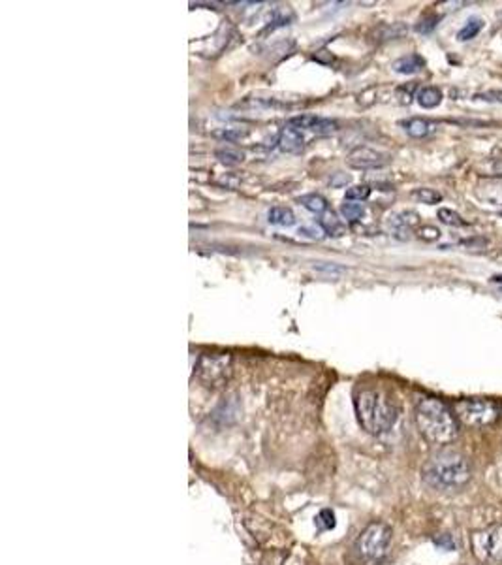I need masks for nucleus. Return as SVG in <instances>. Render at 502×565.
<instances>
[{"mask_svg": "<svg viewBox=\"0 0 502 565\" xmlns=\"http://www.w3.org/2000/svg\"><path fill=\"white\" fill-rule=\"evenodd\" d=\"M416 424L419 434L433 445H446L457 437L459 426L453 409L440 398L425 396L416 403Z\"/></svg>", "mask_w": 502, "mask_h": 565, "instance_id": "obj_1", "label": "nucleus"}, {"mask_svg": "<svg viewBox=\"0 0 502 565\" xmlns=\"http://www.w3.org/2000/svg\"><path fill=\"white\" fill-rule=\"evenodd\" d=\"M354 407L361 428L371 436H382L389 431L399 416L395 401L380 388H361L356 394Z\"/></svg>", "mask_w": 502, "mask_h": 565, "instance_id": "obj_2", "label": "nucleus"}, {"mask_svg": "<svg viewBox=\"0 0 502 565\" xmlns=\"http://www.w3.org/2000/svg\"><path fill=\"white\" fill-rule=\"evenodd\" d=\"M424 480L433 488H457L470 479V465L461 454L444 451L424 465Z\"/></svg>", "mask_w": 502, "mask_h": 565, "instance_id": "obj_3", "label": "nucleus"}, {"mask_svg": "<svg viewBox=\"0 0 502 565\" xmlns=\"http://www.w3.org/2000/svg\"><path fill=\"white\" fill-rule=\"evenodd\" d=\"M196 377L207 388H220L232 377V354L230 352H206L198 358Z\"/></svg>", "mask_w": 502, "mask_h": 565, "instance_id": "obj_4", "label": "nucleus"}, {"mask_svg": "<svg viewBox=\"0 0 502 565\" xmlns=\"http://www.w3.org/2000/svg\"><path fill=\"white\" fill-rule=\"evenodd\" d=\"M453 413L467 426L481 428L495 423L501 413L499 403L493 400H481V398H470V400H459L453 405Z\"/></svg>", "mask_w": 502, "mask_h": 565, "instance_id": "obj_5", "label": "nucleus"}, {"mask_svg": "<svg viewBox=\"0 0 502 565\" xmlns=\"http://www.w3.org/2000/svg\"><path fill=\"white\" fill-rule=\"evenodd\" d=\"M391 543V530L382 522L369 524L356 541V551L363 559L376 562L388 554Z\"/></svg>", "mask_w": 502, "mask_h": 565, "instance_id": "obj_6", "label": "nucleus"}, {"mask_svg": "<svg viewBox=\"0 0 502 565\" xmlns=\"http://www.w3.org/2000/svg\"><path fill=\"white\" fill-rule=\"evenodd\" d=\"M470 548L480 562H502V524L489 526L470 533Z\"/></svg>", "mask_w": 502, "mask_h": 565, "instance_id": "obj_7", "label": "nucleus"}, {"mask_svg": "<svg viewBox=\"0 0 502 565\" xmlns=\"http://www.w3.org/2000/svg\"><path fill=\"white\" fill-rule=\"evenodd\" d=\"M347 160L348 164L356 168V170H376V168H382L389 162L388 155L371 149V147H356L354 151L348 153Z\"/></svg>", "mask_w": 502, "mask_h": 565, "instance_id": "obj_8", "label": "nucleus"}, {"mask_svg": "<svg viewBox=\"0 0 502 565\" xmlns=\"http://www.w3.org/2000/svg\"><path fill=\"white\" fill-rule=\"evenodd\" d=\"M288 125L299 130H309V132H314L320 136L333 134V132L339 130V122L333 121V119H325V117H318V115H297V117H292Z\"/></svg>", "mask_w": 502, "mask_h": 565, "instance_id": "obj_9", "label": "nucleus"}, {"mask_svg": "<svg viewBox=\"0 0 502 565\" xmlns=\"http://www.w3.org/2000/svg\"><path fill=\"white\" fill-rule=\"evenodd\" d=\"M276 143L283 153H290V155H297L301 153L305 147V136L303 132L296 127H290L286 125L281 132H279V138H276Z\"/></svg>", "mask_w": 502, "mask_h": 565, "instance_id": "obj_10", "label": "nucleus"}, {"mask_svg": "<svg viewBox=\"0 0 502 565\" xmlns=\"http://www.w3.org/2000/svg\"><path fill=\"white\" fill-rule=\"evenodd\" d=\"M403 127L406 130V134L412 138H427L439 129L437 122L429 121V119H422V117H412V119L403 122Z\"/></svg>", "mask_w": 502, "mask_h": 565, "instance_id": "obj_11", "label": "nucleus"}, {"mask_svg": "<svg viewBox=\"0 0 502 565\" xmlns=\"http://www.w3.org/2000/svg\"><path fill=\"white\" fill-rule=\"evenodd\" d=\"M424 57L417 55V53H411V55H406V57L397 58L395 63H393V70H395L397 74H403V76H411V74H416V72L424 70Z\"/></svg>", "mask_w": 502, "mask_h": 565, "instance_id": "obj_12", "label": "nucleus"}, {"mask_svg": "<svg viewBox=\"0 0 502 565\" xmlns=\"http://www.w3.org/2000/svg\"><path fill=\"white\" fill-rule=\"evenodd\" d=\"M215 157L219 158V162L226 166H237L245 160V153L239 147L234 145H220L219 149L215 151Z\"/></svg>", "mask_w": 502, "mask_h": 565, "instance_id": "obj_13", "label": "nucleus"}, {"mask_svg": "<svg viewBox=\"0 0 502 565\" xmlns=\"http://www.w3.org/2000/svg\"><path fill=\"white\" fill-rule=\"evenodd\" d=\"M416 100L425 109H433V107H437L442 102V91H440L439 87H424V89L417 91Z\"/></svg>", "mask_w": 502, "mask_h": 565, "instance_id": "obj_14", "label": "nucleus"}, {"mask_svg": "<svg viewBox=\"0 0 502 565\" xmlns=\"http://www.w3.org/2000/svg\"><path fill=\"white\" fill-rule=\"evenodd\" d=\"M268 221L275 226H294L296 224V215L290 208H283V206H276L271 208L268 213Z\"/></svg>", "mask_w": 502, "mask_h": 565, "instance_id": "obj_15", "label": "nucleus"}, {"mask_svg": "<svg viewBox=\"0 0 502 565\" xmlns=\"http://www.w3.org/2000/svg\"><path fill=\"white\" fill-rule=\"evenodd\" d=\"M297 202L305 209H309L311 213L322 215L327 211V200H325L324 196H320V194H305L301 198H297Z\"/></svg>", "mask_w": 502, "mask_h": 565, "instance_id": "obj_16", "label": "nucleus"}, {"mask_svg": "<svg viewBox=\"0 0 502 565\" xmlns=\"http://www.w3.org/2000/svg\"><path fill=\"white\" fill-rule=\"evenodd\" d=\"M320 226L324 228L325 234H329L333 237L342 236L347 232V226L340 222V219H337L335 213H325L322 219H320Z\"/></svg>", "mask_w": 502, "mask_h": 565, "instance_id": "obj_17", "label": "nucleus"}, {"mask_svg": "<svg viewBox=\"0 0 502 565\" xmlns=\"http://www.w3.org/2000/svg\"><path fill=\"white\" fill-rule=\"evenodd\" d=\"M481 29H483V21H481L480 17H470L467 25L459 30L457 38H459L461 42H467V40H472V38L480 34Z\"/></svg>", "mask_w": 502, "mask_h": 565, "instance_id": "obj_18", "label": "nucleus"}, {"mask_svg": "<svg viewBox=\"0 0 502 565\" xmlns=\"http://www.w3.org/2000/svg\"><path fill=\"white\" fill-rule=\"evenodd\" d=\"M412 196H414L417 202H422V204H439V202L442 200V194H440L439 191H435V189H425V186L416 189V191L412 193Z\"/></svg>", "mask_w": 502, "mask_h": 565, "instance_id": "obj_19", "label": "nucleus"}, {"mask_svg": "<svg viewBox=\"0 0 502 565\" xmlns=\"http://www.w3.org/2000/svg\"><path fill=\"white\" fill-rule=\"evenodd\" d=\"M439 219L440 222H444L448 226H457V228H459V226H467V221H463V217H461L459 213H455L453 209H439Z\"/></svg>", "mask_w": 502, "mask_h": 565, "instance_id": "obj_20", "label": "nucleus"}, {"mask_svg": "<svg viewBox=\"0 0 502 565\" xmlns=\"http://www.w3.org/2000/svg\"><path fill=\"white\" fill-rule=\"evenodd\" d=\"M340 213H342V217H345L347 221L354 222V221H358V219H361V215L365 213V209H363V206H361V204H354V202H345V204L340 206Z\"/></svg>", "mask_w": 502, "mask_h": 565, "instance_id": "obj_21", "label": "nucleus"}, {"mask_svg": "<svg viewBox=\"0 0 502 565\" xmlns=\"http://www.w3.org/2000/svg\"><path fill=\"white\" fill-rule=\"evenodd\" d=\"M371 196V186L369 185H356L350 186L347 191L348 202H365Z\"/></svg>", "mask_w": 502, "mask_h": 565, "instance_id": "obj_22", "label": "nucleus"}, {"mask_svg": "<svg viewBox=\"0 0 502 565\" xmlns=\"http://www.w3.org/2000/svg\"><path fill=\"white\" fill-rule=\"evenodd\" d=\"M316 528L322 531L333 530V528H335V515H333V511H329V509L320 511L318 516H316Z\"/></svg>", "mask_w": 502, "mask_h": 565, "instance_id": "obj_23", "label": "nucleus"}, {"mask_svg": "<svg viewBox=\"0 0 502 565\" xmlns=\"http://www.w3.org/2000/svg\"><path fill=\"white\" fill-rule=\"evenodd\" d=\"M440 17L439 15H429V17H425V19H422V21L417 23L416 25V30L417 32H422V34H429L437 25H439Z\"/></svg>", "mask_w": 502, "mask_h": 565, "instance_id": "obj_24", "label": "nucleus"}, {"mask_svg": "<svg viewBox=\"0 0 502 565\" xmlns=\"http://www.w3.org/2000/svg\"><path fill=\"white\" fill-rule=\"evenodd\" d=\"M416 83H408V85H403L397 89V98L401 104H411L412 98H414V91H416Z\"/></svg>", "mask_w": 502, "mask_h": 565, "instance_id": "obj_25", "label": "nucleus"}, {"mask_svg": "<svg viewBox=\"0 0 502 565\" xmlns=\"http://www.w3.org/2000/svg\"><path fill=\"white\" fill-rule=\"evenodd\" d=\"M299 234L312 237V239H322V237L325 236V232L322 226H316V228H314V226H312V228H301L299 230Z\"/></svg>", "mask_w": 502, "mask_h": 565, "instance_id": "obj_26", "label": "nucleus"}, {"mask_svg": "<svg viewBox=\"0 0 502 565\" xmlns=\"http://www.w3.org/2000/svg\"><path fill=\"white\" fill-rule=\"evenodd\" d=\"M419 237H424V239L433 242V239H439L440 232L437 228H433V226H425V228L419 230Z\"/></svg>", "mask_w": 502, "mask_h": 565, "instance_id": "obj_27", "label": "nucleus"}, {"mask_svg": "<svg viewBox=\"0 0 502 565\" xmlns=\"http://www.w3.org/2000/svg\"><path fill=\"white\" fill-rule=\"evenodd\" d=\"M435 543L439 544V546H442V548H446V551H453V548H455V543L450 539V535L437 537V539H435Z\"/></svg>", "mask_w": 502, "mask_h": 565, "instance_id": "obj_28", "label": "nucleus"}, {"mask_svg": "<svg viewBox=\"0 0 502 565\" xmlns=\"http://www.w3.org/2000/svg\"><path fill=\"white\" fill-rule=\"evenodd\" d=\"M348 181H350V178H348V175H339V179H331V185L333 186L347 185Z\"/></svg>", "mask_w": 502, "mask_h": 565, "instance_id": "obj_29", "label": "nucleus"}, {"mask_svg": "<svg viewBox=\"0 0 502 565\" xmlns=\"http://www.w3.org/2000/svg\"><path fill=\"white\" fill-rule=\"evenodd\" d=\"M318 270H325V272H342V268L340 266H316Z\"/></svg>", "mask_w": 502, "mask_h": 565, "instance_id": "obj_30", "label": "nucleus"}, {"mask_svg": "<svg viewBox=\"0 0 502 565\" xmlns=\"http://www.w3.org/2000/svg\"><path fill=\"white\" fill-rule=\"evenodd\" d=\"M493 283H495V285H499L502 288V275H495V277H493Z\"/></svg>", "mask_w": 502, "mask_h": 565, "instance_id": "obj_31", "label": "nucleus"}, {"mask_svg": "<svg viewBox=\"0 0 502 565\" xmlns=\"http://www.w3.org/2000/svg\"><path fill=\"white\" fill-rule=\"evenodd\" d=\"M495 170H496V172H501V173H502V162H496V164H495Z\"/></svg>", "mask_w": 502, "mask_h": 565, "instance_id": "obj_32", "label": "nucleus"}]
</instances>
